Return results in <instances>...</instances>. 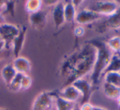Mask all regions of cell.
I'll return each mask as SVG.
<instances>
[{"instance_id": "obj_6", "label": "cell", "mask_w": 120, "mask_h": 110, "mask_svg": "<svg viewBox=\"0 0 120 110\" xmlns=\"http://www.w3.org/2000/svg\"><path fill=\"white\" fill-rule=\"evenodd\" d=\"M101 16L99 15L98 13L93 12L91 10H89L87 8L80 10L79 12H77L75 17V22L80 26L86 25L90 24L95 21L98 20L100 18Z\"/></svg>"}, {"instance_id": "obj_29", "label": "cell", "mask_w": 120, "mask_h": 110, "mask_svg": "<svg viewBox=\"0 0 120 110\" xmlns=\"http://www.w3.org/2000/svg\"><path fill=\"white\" fill-rule=\"evenodd\" d=\"M118 106L120 107V97L118 99Z\"/></svg>"}, {"instance_id": "obj_11", "label": "cell", "mask_w": 120, "mask_h": 110, "mask_svg": "<svg viewBox=\"0 0 120 110\" xmlns=\"http://www.w3.org/2000/svg\"><path fill=\"white\" fill-rule=\"evenodd\" d=\"M12 66L18 73H22L23 75H26L30 71L31 66H30V61L24 57H17L14 59L12 62Z\"/></svg>"}, {"instance_id": "obj_3", "label": "cell", "mask_w": 120, "mask_h": 110, "mask_svg": "<svg viewBox=\"0 0 120 110\" xmlns=\"http://www.w3.org/2000/svg\"><path fill=\"white\" fill-rule=\"evenodd\" d=\"M53 103L54 100L52 94L45 91L41 92L35 98L32 104V110H51Z\"/></svg>"}, {"instance_id": "obj_19", "label": "cell", "mask_w": 120, "mask_h": 110, "mask_svg": "<svg viewBox=\"0 0 120 110\" xmlns=\"http://www.w3.org/2000/svg\"><path fill=\"white\" fill-rule=\"evenodd\" d=\"M23 76H24L23 74L18 73V72H17V75H16L15 77L13 78V80L12 81V82L8 85L11 91L17 92V91H18L19 90H21V83H22V80Z\"/></svg>"}, {"instance_id": "obj_31", "label": "cell", "mask_w": 120, "mask_h": 110, "mask_svg": "<svg viewBox=\"0 0 120 110\" xmlns=\"http://www.w3.org/2000/svg\"><path fill=\"white\" fill-rule=\"evenodd\" d=\"M0 110H7V109H5V108H0Z\"/></svg>"}, {"instance_id": "obj_25", "label": "cell", "mask_w": 120, "mask_h": 110, "mask_svg": "<svg viewBox=\"0 0 120 110\" xmlns=\"http://www.w3.org/2000/svg\"><path fill=\"white\" fill-rule=\"evenodd\" d=\"M4 48H6V42L4 40H1L0 41V53H2Z\"/></svg>"}, {"instance_id": "obj_22", "label": "cell", "mask_w": 120, "mask_h": 110, "mask_svg": "<svg viewBox=\"0 0 120 110\" xmlns=\"http://www.w3.org/2000/svg\"><path fill=\"white\" fill-rule=\"evenodd\" d=\"M14 11H15V2L7 1L5 4V7H4V12H7V13H9L10 15L13 16Z\"/></svg>"}, {"instance_id": "obj_32", "label": "cell", "mask_w": 120, "mask_h": 110, "mask_svg": "<svg viewBox=\"0 0 120 110\" xmlns=\"http://www.w3.org/2000/svg\"><path fill=\"white\" fill-rule=\"evenodd\" d=\"M1 40H3V39H2V37L0 36V41H1Z\"/></svg>"}, {"instance_id": "obj_8", "label": "cell", "mask_w": 120, "mask_h": 110, "mask_svg": "<svg viewBox=\"0 0 120 110\" xmlns=\"http://www.w3.org/2000/svg\"><path fill=\"white\" fill-rule=\"evenodd\" d=\"M57 95L61 97V98L68 100V101L73 102V103H75L77 100H78L80 98H82L80 92L72 85H67L65 88H64L62 90H60Z\"/></svg>"}, {"instance_id": "obj_26", "label": "cell", "mask_w": 120, "mask_h": 110, "mask_svg": "<svg viewBox=\"0 0 120 110\" xmlns=\"http://www.w3.org/2000/svg\"><path fill=\"white\" fill-rule=\"evenodd\" d=\"M5 4H6L5 1H2V0H0V12H2V13H3V12H4V10Z\"/></svg>"}, {"instance_id": "obj_17", "label": "cell", "mask_w": 120, "mask_h": 110, "mask_svg": "<svg viewBox=\"0 0 120 110\" xmlns=\"http://www.w3.org/2000/svg\"><path fill=\"white\" fill-rule=\"evenodd\" d=\"M109 72H120V57L117 55H112L110 61L105 70V74Z\"/></svg>"}, {"instance_id": "obj_4", "label": "cell", "mask_w": 120, "mask_h": 110, "mask_svg": "<svg viewBox=\"0 0 120 110\" xmlns=\"http://www.w3.org/2000/svg\"><path fill=\"white\" fill-rule=\"evenodd\" d=\"M72 85L80 92L81 95H82L81 104L89 102L90 95H91V84L87 80L81 77V78L74 81Z\"/></svg>"}, {"instance_id": "obj_10", "label": "cell", "mask_w": 120, "mask_h": 110, "mask_svg": "<svg viewBox=\"0 0 120 110\" xmlns=\"http://www.w3.org/2000/svg\"><path fill=\"white\" fill-rule=\"evenodd\" d=\"M26 28L23 27L22 30H20V32L17 35V36L12 40V44H11L12 46V52H13V54L15 56V59L19 57V54L23 48L26 39Z\"/></svg>"}, {"instance_id": "obj_27", "label": "cell", "mask_w": 120, "mask_h": 110, "mask_svg": "<svg viewBox=\"0 0 120 110\" xmlns=\"http://www.w3.org/2000/svg\"><path fill=\"white\" fill-rule=\"evenodd\" d=\"M6 23L5 22V17H4V14L2 12H0V26L3 25V24Z\"/></svg>"}, {"instance_id": "obj_7", "label": "cell", "mask_w": 120, "mask_h": 110, "mask_svg": "<svg viewBox=\"0 0 120 110\" xmlns=\"http://www.w3.org/2000/svg\"><path fill=\"white\" fill-rule=\"evenodd\" d=\"M52 17H53V24L56 28H59L65 23L64 2H57L54 4L53 11H52Z\"/></svg>"}, {"instance_id": "obj_23", "label": "cell", "mask_w": 120, "mask_h": 110, "mask_svg": "<svg viewBox=\"0 0 120 110\" xmlns=\"http://www.w3.org/2000/svg\"><path fill=\"white\" fill-rule=\"evenodd\" d=\"M85 33V29L82 26H78L74 29V34L77 36H82Z\"/></svg>"}, {"instance_id": "obj_9", "label": "cell", "mask_w": 120, "mask_h": 110, "mask_svg": "<svg viewBox=\"0 0 120 110\" xmlns=\"http://www.w3.org/2000/svg\"><path fill=\"white\" fill-rule=\"evenodd\" d=\"M30 24L35 29H41L45 26L47 22V12L45 11H39L29 16Z\"/></svg>"}, {"instance_id": "obj_1", "label": "cell", "mask_w": 120, "mask_h": 110, "mask_svg": "<svg viewBox=\"0 0 120 110\" xmlns=\"http://www.w3.org/2000/svg\"><path fill=\"white\" fill-rule=\"evenodd\" d=\"M89 43L91 44L92 46H94L97 49L93 72L91 75L92 85H95L98 82L100 74L105 72V70L106 69L112 55L110 53V49L109 48L107 44H105V42L94 39Z\"/></svg>"}, {"instance_id": "obj_21", "label": "cell", "mask_w": 120, "mask_h": 110, "mask_svg": "<svg viewBox=\"0 0 120 110\" xmlns=\"http://www.w3.org/2000/svg\"><path fill=\"white\" fill-rule=\"evenodd\" d=\"M32 84V79L30 76L26 75H24L23 77H22V83H21V89L22 90H27L30 87Z\"/></svg>"}, {"instance_id": "obj_28", "label": "cell", "mask_w": 120, "mask_h": 110, "mask_svg": "<svg viewBox=\"0 0 120 110\" xmlns=\"http://www.w3.org/2000/svg\"><path fill=\"white\" fill-rule=\"evenodd\" d=\"M92 110H107L104 108H101V107H98V106H94L93 107V109Z\"/></svg>"}, {"instance_id": "obj_20", "label": "cell", "mask_w": 120, "mask_h": 110, "mask_svg": "<svg viewBox=\"0 0 120 110\" xmlns=\"http://www.w3.org/2000/svg\"><path fill=\"white\" fill-rule=\"evenodd\" d=\"M109 48L115 53L120 52V37L119 36H113L107 42Z\"/></svg>"}, {"instance_id": "obj_14", "label": "cell", "mask_w": 120, "mask_h": 110, "mask_svg": "<svg viewBox=\"0 0 120 110\" xmlns=\"http://www.w3.org/2000/svg\"><path fill=\"white\" fill-rule=\"evenodd\" d=\"M77 10L74 4L72 1L64 3V17H65V22L71 23V22L75 21Z\"/></svg>"}, {"instance_id": "obj_12", "label": "cell", "mask_w": 120, "mask_h": 110, "mask_svg": "<svg viewBox=\"0 0 120 110\" xmlns=\"http://www.w3.org/2000/svg\"><path fill=\"white\" fill-rule=\"evenodd\" d=\"M52 95L55 98L54 103L55 105H56L57 110H73L74 108L76 107L75 103H73V102L68 101V100L58 96L57 94H55V95L52 94Z\"/></svg>"}, {"instance_id": "obj_5", "label": "cell", "mask_w": 120, "mask_h": 110, "mask_svg": "<svg viewBox=\"0 0 120 110\" xmlns=\"http://www.w3.org/2000/svg\"><path fill=\"white\" fill-rule=\"evenodd\" d=\"M19 32L20 29L12 24L4 23L0 26V36L6 42V46L12 44V40L17 36Z\"/></svg>"}, {"instance_id": "obj_24", "label": "cell", "mask_w": 120, "mask_h": 110, "mask_svg": "<svg viewBox=\"0 0 120 110\" xmlns=\"http://www.w3.org/2000/svg\"><path fill=\"white\" fill-rule=\"evenodd\" d=\"M93 107L94 106L91 103H89V102H86V103L81 104V107L79 108H80V110H92L93 109Z\"/></svg>"}, {"instance_id": "obj_15", "label": "cell", "mask_w": 120, "mask_h": 110, "mask_svg": "<svg viewBox=\"0 0 120 110\" xmlns=\"http://www.w3.org/2000/svg\"><path fill=\"white\" fill-rule=\"evenodd\" d=\"M104 93L108 98L112 99H118L120 97V88L119 87L114 86L110 84L105 83L104 84L103 86Z\"/></svg>"}, {"instance_id": "obj_33", "label": "cell", "mask_w": 120, "mask_h": 110, "mask_svg": "<svg viewBox=\"0 0 120 110\" xmlns=\"http://www.w3.org/2000/svg\"><path fill=\"white\" fill-rule=\"evenodd\" d=\"M1 53H0V59H1Z\"/></svg>"}, {"instance_id": "obj_13", "label": "cell", "mask_w": 120, "mask_h": 110, "mask_svg": "<svg viewBox=\"0 0 120 110\" xmlns=\"http://www.w3.org/2000/svg\"><path fill=\"white\" fill-rule=\"evenodd\" d=\"M17 71L13 67L12 64H8V65L4 66L3 67L2 71H1V75H2V78L4 79V82L6 85H8L9 84L12 82L15 76L17 75Z\"/></svg>"}, {"instance_id": "obj_30", "label": "cell", "mask_w": 120, "mask_h": 110, "mask_svg": "<svg viewBox=\"0 0 120 110\" xmlns=\"http://www.w3.org/2000/svg\"><path fill=\"white\" fill-rule=\"evenodd\" d=\"M73 110H80V108H79L77 106H76L75 108H74V109H73Z\"/></svg>"}, {"instance_id": "obj_2", "label": "cell", "mask_w": 120, "mask_h": 110, "mask_svg": "<svg viewBox=\"0 0 120 110\" xmlns=\"http://www.w3.org/2000/svg\"><path fill=\"white\" fill-rule=\"evenodd\" d=\"M119 6L116 1H100L95 2L93 5L90 6L87 9L98 13L99 15L113 16L118 12Z\"/></svg>"}, {"instance_id": "obj_18", "label": "cell", "mask_w": 120, "mask_h": 110, "mask_svg": "<svg viewBox=\"0 0 120 110\" xmlns=\"http://www.w3.org/2000/svg\"><path fill=\"white\" fill-rule=\"evenodd\" d=\"M42 4L43 3L40 0H29L26 3L25 7L26 12L31 14L41 10Z\"/></svg>"}, {"instance_id": "obj_16", "label": "cell", "mask_w": 120, "mask_h": 110, "mask_svg": "<svg viewBox=\"0 0 120 110\" xmlns=\"http://www.w3.org/2000/svg\"><path fill=\"white\" fill-rule=\"evenodd\" d=\"M105 82L120 88V72H109L105 73Z\"/></svg>"}]
</instances>
